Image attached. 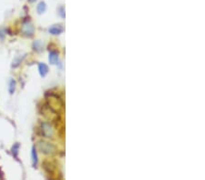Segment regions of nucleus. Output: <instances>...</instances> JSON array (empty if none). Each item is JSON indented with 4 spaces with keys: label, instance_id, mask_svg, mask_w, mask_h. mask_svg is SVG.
Returning <instances> with one entry per match:
<instances>
[{
    "label": "nucleus",
    "instance_id": "obj_3",
    "mask_svg": "<svg viewBox=\"0 0 205 180\" xmlns=\"http://www.w3.org/2000/svg\"><path fill=\"white\" fill-rule=\"evenodd\" d=\"M22 33L26 35V37H32L35 32V28L34 25L31 22L29 21H25L22 25V28H21Z\"/></svg>",
    "mask_w": 205,
    "mask_h": 180
},
{
    "label": "nucleus",
    "instance_id": "obj_11",
    "mask_svg": "<svg viewBox=\"0 0 205 180\" xmlns=\"http://www.w3.org/2000/svg\"><path fill=\"white\" fill-rule=\"evenodd\" d=\"M18 149H19V144H16V145H14L13 147H12V153L15 157H17V154H18Z\"/></svg>",
    "mask_w": 205,
    "mask_h": 180
},
{
    "label": "nucleus",
    "instance_id": "obj_6",
    "mask_svg": "<svg viewBox=\"0 0 205 180\" xmlns=\"http://www.w3.org/2000/svg\"><path fill=\"white\" fill-rule=\"evenodd\" d=\"M48 31L52 35H59L63 32V28L62 27H60V25H53V27H51L49 28Z\"/></svg>",
    "mask_w": 205,
    "mask_h": 180
},
{
    "label": "nucleus",
    "instance_id": "obj_7",
    "mask_svg": "<svg viewBox=\"0 0 205 180\" xmlns=\"http://www.w3.org/2000/svg\"><path fill=\"white\" fill-rule=\"evenodd\" d=\"M33 49L37 52H40V51L43 50V45L41 43V41L37 40L33 43Z\"/></svg>",
    "mask_w": 205,
    "mask_h": 180
},
{
    "label": "nucleus",
    "instance_id": "obj_9",
    "mask_svg": "<svg viewBox=\"0 0 205 180\" xmlns=\"http://www.w3.org/2000/svg\"><path fill=\"white\" fill-rule=\"evenodd\" d=\"M46 9H47V6H46L45 2H40L38 7H37V10H38V14H42L46 11Z\"/></svg>",
    "mask_w": 205,
    "mask_h": 180
},
{
    "label": "nucleus",
    "instance_id": "obj_4",
    "mask_svg": "<svg viewBox=\"0 0 205 180\" xmlns=\"http://www.w3.org/2000/svg\"><path fill=\"white\" fill-rule=\"evenodd\" d=\"M48 60L49 63L52 65H56L58 62V53L56 52V51H51L48 56Z\"/></svg>",
    "mask_w": 205,
    "mask_h": 180
},
{
    "label": "nucleus",
    "instance_id": "obj_1",
    "mask_svg": "<svg viewBox=\"0 0 205 180\" xmlns=\"http://www.w3.org/2000/svg\"><path fill=\"white\" fill-rule=\"evenodd\" d=\"M38 148L45 155H54L57 152V147L53 144L47 141H39L38 143Z\"/></svg>",
    "mask_w": 205,
    "mask_h": 180
},
{
    "label": "nucleus",
    "instance_id": "obj_8",
    "mask_svg": "<svg viewBox=\"0 0 205 180\" xmlns=\"http://www.w3.org/2000/svg\"><path fill=\"white\" fill-rule=\"evenodd\" d=\"M32 163L33 167H37L38 165V155H37V150H36V147H32Z\"/></svg>",
    "mask_w": 205,
    "mask_h": 180
},
{
    "label": "nucleus",
    "instance_id": "obj_10",
    "mask_svg": "<svg viewBox=\"0 0 205 180\" xmlns=\"http://www.w3.org/2000/svg\"><path fill=\"white\" fill-rule=\"evenodd\" d=\"M8 90H9V93H10V94H13L14 92H15V90H16V81H15L14 79L10 80Z\"/></svg>",
    "mask_w": 205,
    "mask_h": 180
},
{
    "label": "nucleus",
    "instance_id": "obj_14",
    "mask_svg": "<svg viewBox=\"0 0 205 180\" xmlns=\"http://www.w3.org/2000/svg\"><path fill=\"white\" fill-rule=\"evenodd\" d=\"M28 1L32 3V2H35V1H37V0H28Z\"/></svg>",
    "mask_w": 205,
    "mask_h": 180
},
{
    "label": "nucleus",
    "instance_id": "obj_5",
    "mask_svg": "<svg viewBox=\"0 0 205 180\" xmlns=\"http://www.w3.org/2000/svg\"><path fill=\"white\" fill-rule=\"evenodd\" d=\"M38 71H39V74L42 78H45L47 74L48 73V66L44 64V63H40L38 65Z\"/></svg>",
    "mask_w": 205,
    "mask_h": 180
},
{
    "label": "nucleus",
    "instance_id": "obj_13",
    "mask_svg": "<svg viewBox=\"0 0 205 180\" xmlns=\"http://www.w3.org/2000/svg\"><path fill=\"white\" fill-rule=\"evenodd\" d=\"M5 35H6V29L5 28H0V39L4 40L5 39Z\"/></svg>",
    "mask_w": 205,
    "mask_h": 180
},
{
    "label": "nucleus",
    "instance_id": "obj_2",
    "mask_svg": "<svg viewBox=\"0 0 205 180\" xmlns=\"http://www.w3.org/2000/svg\"><path fill=\"white\" fill-rule=\"evenodd\" d=\"M41 133H42V136L48 138H51L54 136V130L52 126H51L48 123L43 122L41 123Z\"/></svg>",
    "mask_w": 205,
    "mask_h": 180
},
{
    "label": "nucleus",
    "instance_id": "obj_12",
    "mask_svg": "<svg viewBox=\"0 0 205 180\" xmlns=\"http://www.w3.org/2000/svg\"><path fill=\"white\" fill-rule=\"evenodd\" d=\"M23 58H24V56H23ZM20 58V56H19V58H17L16 59L13 61V66H14V68H17V66L20 63H21V61H22V58Z\"/></svg>",
    "mask_w": 205,
    "mask_h": 180
}]
</instances>
